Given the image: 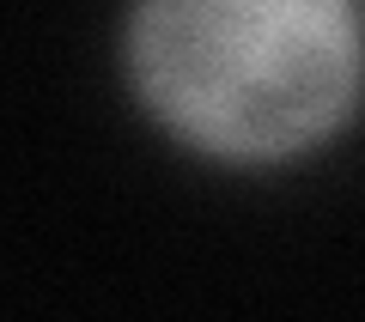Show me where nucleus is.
Segmentation results:
<instances>
[{
    "mask_svg": "<svg viewBox=\"0 0 365 322\" xmlns=\"http://www.w3.org/2000/svg\"><path fill=\"white\" fill-rule=\"evenodd\" d=\"M122 73L177 146L287 165L329 146L365 98L353 0H134Z\"/></svg>",
    "mask_w": 365,
    "mask_h": 322,
    "instance_id": "nucleus-1",
    "label": "nucleus"
}]
</instances>
